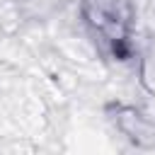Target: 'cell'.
Instances as JSON below:
<instances>
[{
	"mask_svg": "<svg viewBox=\"0 0 155 155\" xmlns=\"http://www.w3.org/2000/svg\"><path fill=\"white\" fill-rule=\"evenodd\" d=\"M87 7H94V12L90 10V17L99 31L114 44L124 41V15L119 12V0H87Z\"/></svg>",
	"mask_w": 155,
	"mask_h": 155,
	"instance_id": "obj_1",
	"label": "cell"
}]
</instances>
